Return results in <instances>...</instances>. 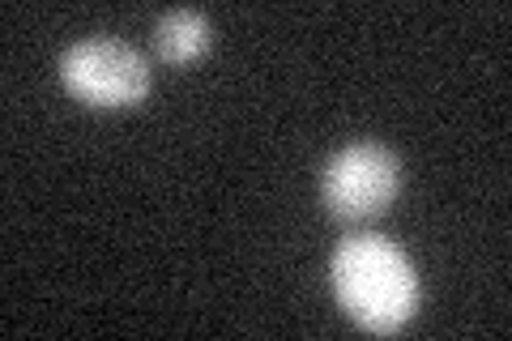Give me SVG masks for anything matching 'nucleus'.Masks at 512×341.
<instances>
[{"instance_id":"obj_1","label":"nucleus","mask_w":512,"mask_h":341,"mask_svg":"<svg viewBox=\"0 0 512 341\" xmlns=\"http://www.w3.org/2000/svg\"><path fill=\"white\" fill-rule=\"evenodd\" d=\"M333 295L372 333H393L419 307V278L406 261V252L384 235L355 231L333 248L329 261Z\"/></svg>"},{"instance_id":"obj_3","label":"nucleus","mask_w":512,"mask_h":341,"mask_svg":"<svg viewBox=\"0 0 512 341\" xmlns=\"http://www.w3.org/2000/svg\"><path fill=\"white\" fill-rule=\"evenodd\" d=\"M60 77L90 107H133L150 90V64L120 39H82L60 60Z\"/></svg>"},{"instance_id":"obj_4","label":"nucleus","mask_w":512,"mask_h":341,"mask_svg":"<svg viewBox=\"0 0 512 341\" xmlns=\"http://www.w3.org/2000/svg\"><path fill=\"white\" fill-rule=\"evenodd\" d=\"M154 43H158V56L171 64L197 60V56H205V47H210V18L197 9H171L158 18Z\"/></svg>"},{"instance_id":"obj_2","label":"nucleus","mask_w":512,"mask_h":341,"mask_svg":"<svg viewBox=\"0 0 512 341\" xmlns=\"http://www.w3.org/2000/svg\"><path fill=\"white\" fill-rule=\"evenodd\" d=\"M397 188H402V162L376 141L346 145L320 171V201L342 222L376 218L384 205H393Z\"/></svg>"}]
</instances>
